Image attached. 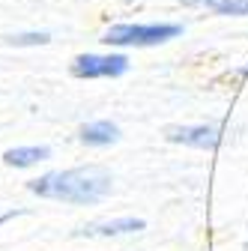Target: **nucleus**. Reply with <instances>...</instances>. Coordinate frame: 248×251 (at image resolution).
Returning a JSON list of instances; mask_svg holds the SVG:
<instances>
[{
    "instance_id": "1",
    "label": "nucleus",
    "mask_w": 248,
    "mask_h": 251,
    "mask_svg": "<svg viewBox=\"0 0 248 251\" xmlns=\"http://www.w3.org/2000/svg\"><path fill=\"white\" fill-rule=\"evenodd\" d=\"M27 188L45 201H60V203H96L111 192V174L99 165L90 168H72V171H54L45 176L30 179Z\"/></svg>"
},
{
    "instance_id": "2",
    "label": "nucleus",
    "mask_w": 248,
    "mask_h": 251,
    "mask_svg": "<svg viewBox=\"0 0 248 251\" xmlns=\"http://www.w3.org/2000/svg\"><path fill=\"white\" fill-rule=\"evenodd\" d=\"M179 33H182L179 24H114L105 30L102 42L117 48H149L176 39Z\"/></svg>"
},
{
    "instance_id": "3",
    "label": "nucleus",
    "mask_w": 248,
    "mask_h": 251,
    "mask_svg": "<svg viewBox=\"0 0 248 251\" xmlns=\"http://www.w3.org/2000/svg\"><path fill=\"white\" fill-rule=\"evenodd\" d=\"M129 69L126 54H81L72 60L75 78H120Z\"/></svg>"
},
{
    "instance_id": "4",
    "label": "nucleus",
    "mask_w": 248,
    "mask_h": 251,
    "mask_svg": "<svg viewBox=\"0 0 248 251\" xmlns=\"http://www.w3.org/2000/svg\"><path fill=\"white\" fill-rule=\"evenodd\" d=\"M219 129L215 126H171L168 141L171 144H185V147H198V150H212L219 144Z\"/></svg>"
},
{
    "instance_id": "5",
    "label": "nucleus",
    "mask_w": 248,
    "mask_h": 251,
    "mask_svg": "<svg viewBox=\"0 0 248 251\" xmlns=\"http://www.w3.org/2000/svg\"><path fill=\"white\" fill-rule=\"evenodd\" d=\"M132 230H144V218H117V222H105V225H90L78 230V236H120Z\"/></svg>"
},
{
    "instance_id": "6",
    "label": "nucleus",
    "mask_w": 248,
    "mask_h": 251,
    "mask_svg": "<svg viewBox=\"0 0 248 251\" xmlns=\"http://www.w3.org/2000/svg\"><path fill=\"white\" fill-rule=\"evenodd\" d=\"M120 138V129L111 123V120H99V123H87L81 129V141L90 144V147H108Z\"/></svg>"
},
{
    "instance_id": "7",
    "label": "nucleus",
    "mask_w": 248,
    "mask_h": 251,
    "mask_svg": "<svg viewBox=\"0 0 248 251\" xmlns=\"http://www.w3.org/2000/svg\"><path fill=\"white\" fill-rule=\"evenodd\" d=\"M51 155L48 147H12L3 152V162L12 165V168H30V165H36V162H45Z\"/></svg>"
},
{
    "instance_id": "8",
    "label": "nucleus",
    "mask_w": 248,
    "mask_h": 251,
    "mask_svg": "<svg viewBox=\"0 0 248 251\" xmlns=\"http://www.w3.org/2000/svg\"><path fill=\"white\" fill-rule=\"evenodd\" d=\"M182 3L185 6H206L215 15H233V18L248 15V0H182Z\"/></svg>"
},
{
    "instance_id": "9",
    "label": "nucleus",
    "mask_w": 248,
    "mask_h": 251,
    "mask_svg": "<svg viewBox=\"0 0 248 251\" xmlns=\"http://www.w3.org/2000/svg\"><path fill=\"white\" fill-rule=\"evenodd\" d=\"M51 36L48 33H18V36H9L6 42L9 45H45Z\"/></svg>"
}]
</instances>
